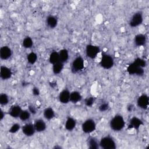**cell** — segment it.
I'll use <instances>...</instances> for the list:
<instances>
[{"label": "cell", "instance_id": "cell-14", "mask_svg": "<svg viewBox=\"0 0 149 149\" xmlns=\"http://www.w3.org/2000/svg\"><path fill=\"white\" fill-rule=\"evenodd\" d=\"M36 131L37 132H42L44 131L47 127V125L44 120L41 119H38L35 120L34 123Z\"/></svg>", "mask_w": 149, "mask_h": 149}, {"label": "cell", "instance_id": "cell-29", "mask_svg": "<svg viewBox=\"0 0 149 149\" xmlns=\"http://www.w3.org/2000/svg\"><path fill=\"white\" fill-rule=\"evenodd\" d=\"M9 102V98L8 96L5 94L2 93L0 95V104L2 105H6L8 104Z\"/></svg>", "mask_w": 149, "mask_h": 149}, {"label": "cell", "instance_id": "cell-17", "mask_svg": "<svg viewBox=\"0 0 149 149\" xmlns=\"http://www.w3.org/2000/svg\"><path fill=\"white\" fill-rule=\"evenodd\" d=\"M142 125V120L136 116H133L130 120V126L132 128L138 129L140 127V126H141Z\"/></svg>", "mask_w": 149, "mask_h": 149}, {"label": "cell", "instance_id": "cell-32", "mask_svg": "<svg viewBox=\"0 0 149 149\" xmlns=\"http://www.w3.org/2000/svg\"><path fill=\"white\" fill-rule=\"evenodd\" d=\"M94 102V98L93 97H89L85 100V104L87 107H91Z\"/></svg>", "mask_w": 149, "mask_h": 149}, {"label": "cell", "instance_id": "cell-36", "mask_svg": "<svg viewBox=\"0 0 149 149\" xmlns=\"http://www.w3.org/2000/svg\"><path fill=\"white\" fill-rule=\"evenodd\" d=\"M3 118V111L2 110H1V117L0 119L1 120H2Z\"/></svg>", "mask_w": 149, "mask_h": 149}, {"label": "cell", "instance_id": "cell-20", "mask_svg": "<svg viewBox=\"0 0 149 149\" xmlns=\"http://www.w3.org/2000/svg\"><path fill=\"white\" fill-rule=\"evenodd\" d=\"M47 24L48 26L51 29H54L55 27H56L58 24V20L56 17H55L54 16L50 15L47 17V20H46Z\"/></svg>", "mask_w": 149, "mask_h": 149}, {"label": "cell", "instance_id": "cell-27", "mask_svg": "<svg viewBox=\"0 0 149 149\" xmlns=\"http://www.w3.org/2000/svg\"><path fill=\"white\" fill-rule=\"evenodd\" d=\"M22 44L25 48H30L33 45V41L30 37H26L23 39Z\"/></svg>", "mask_w": 149, "mask_h": 149}, {"label": "cell", "instance_id": "cell-23", "mask_svg": "<svg viewBox=\"0 0 149 149\" xmlns=\"http://www.w3.org/2000/svg\"><path fill=\"white\" fill-rule=\"evenodd\" d=\"M88 146L91 149H97L100 147L99 142L95 137H90L88 139Z\"/></svg>", "mask_w": 149, "mask_h": 149}, {"label": "cell", "instance_id": "cell-19", "mask_svg": "<svg viewBox=\"0 0 149 149\" xmlns=\"http://www.w3.org/2000/svg\"><path fill=\"white\" fill-rule=\"evenodd\" d=\"M82 98L80 93L77 91H73L70 93V101L72 103L76 104L80 101Z\"/></svg>", "mask_w": 149, "mask_h": 149}, {"label": "cell", "instance_id": "cell-35", "mask_svg": "<svg viewBox=\"0 0 149 149\" xmlns=\"http://www.w3.org/2000/svg\"><path fill=\"white\" fill-rule=\"evenodd\" d=\"M33 94L34 95H38L40 94V90L37 87H34L33 88Z\"/></svg>", "mask_w": 149, "mask_h": 149}, {"label": "cell", "instance_id": "cell-7", "mask_svg": "<svg viewBox=\"0 0 149 149\" xmlns=\"http://www.w3.org/2000/svg\"><path fill=\"white\" fill-rule=\"evenodd\" d=\"M84 68V60L81 56L76 57L72 64V70L73 72L77 73L82 70Z\"/></svg>", "mask_w": 149, "mask_h": 149}, {"label": "cell", "instance_id": "cell-8", "mask_svg": "<svg viewBox=\"0 0 149 149\" xmlns=\"http://www.w3.org/2000/svg\"><path fill=\"white\" fill-rule=\"evenodd\" d=\"M143 20V14L140 12H136L131 17L129 24L131 27H135L140 25L142 23Z\"/></svg>", "mask_w": 149, "mask_h": 149}, {"label": "cell", "instance_id": "cell-18", "mask_svg": "<svg viewBox=\"0 0 149 149\" xmlns=\"http://www.w3.org/2000/svg\"><path fill=\"white\" fill-rule=\"evenodd\" d=\"M76 125V122L74 119L73 118L69 117L68 118L65 122V128L68 131H72L73 130Z\"/></svg>", "mask_w": 149, "mask_h": 149}, {"label": "cell", "instance_id": "cell-15", "mask_svg": "<svg viewBox=\"0 0 149 149\" xmlns=\"http://www.w3.org/2000/svg\"><path fill=\"white\" fill-rule=\"evenodd\" d=\"M22 111V109L19 105H13L10 108L9 111V113L11 117L16 118L19 117Z\"/></svg>", "mask_w": 149, "mask_h": 149}, {"label": "cell", "instance_id": "cell-33", "mask_svg": "<svg viewBox=\"0 0 149 149\" xmlns=\"http://www.w3.org/2000/svg\"><path fill=\"white\" fill-rule=\"evenodd\" d=\"M109 108V105L108 103H103L101 104L99 107V110L101 112H105L107 111Z\"/></svg>", "mask_w": 149, "mask_h": 149}, {"label": "cell", "instance_id": "cell-11", "mask_svg": "<svg viewBox=\"0 0 149 149\" xmlns=\"http://www.w3.org/2000/svg\"><path fill=\"white\" fill-rule=\"evenodd\" d=\"M12 72L10 68L5 66H1L0 70V77L2 80H8L12 76Z\"/></svg>", "mask_w": 149, "mask_h": 149}, {"label": "cell", "instance_id": "cell-21", "mask_svg": "<svg viewBox=\"0 0 149 149\" xmlns=\"http://www.w3.org/2000/svg\"><path fill=\"white\" fill-rule=\"evenodd\" d=\"M44 117L48 120H50L52 119L55 116V112L52 108L48 107L44 109L43 112Z\"/></svg>", "mask_w": 149, "mask_h": 149}, {"label": "cell", "instance_id": "cell-12", "mask_svg": "<svg viewBox=\"0 0 149 149\" xmlns=\"http://www.w3.org/2000/svg\"><path fill=\"white\" fill-rule=\"evenodd\" d=\"M12 55V50L8 46H3L0 49V57L3 60L8 59Z\"/></svg>", "mask_w": 149, "mask_h": 149}, {"label": "cell", "instance_id": "cell-13", "mask_svg": "<svg viewBox=\"0 0 149 149\" xmlns=\"http://www.w3.org/2000/svg\"><path fill=\"white\" fill-rule=\"evenodd\" d=\"M70 93L67 89L63 90L59 95V100L62 104H68L70 101Z\"/></svg>", "mask_w": 149, "mask_h": 149}, {"label": "cell", "instance_id": "cell-4", "mask_svg": "<svg viewBox=\"0 0 149 149\" xmlns=\"http://www.w3.org/2000/svg\"><path fill=\"white\" fill-rule=\"evenodd\" d=\"M113 59L111 56L107 54L102 55L100 61V65L103 68L105 69H111L113 66Z\"/></svg>", "mask_w": 149, "mask_h": 149}, {"label": "cell", "instance_id": "cell-3", "mask_svg": "<svg viewBox=\"0 0 149 149\" xmlns=\"http://www.w3.org/2000/svg\"><path fill=\"white\" fill-rule=\"evenodd\" d=\"M82 130L85 133H91L93 132L96 129V123L92 119H88L86 120L81 125Z\"/></svg>", "mask_w": 149, "mask_h": 149}, {"label": "cell", "instance_id": "cell-28", "mask_svg": "<svg viewBox=\"0 0 149 149\" xmlns=\"http://www.w3.org/2000/svg\"><path fill=\"white\" fill-rule=\"evenodd\" d=\"M27 59L28 62L30 64L33 65L36 62V61L37 60V55L36 53L31 52L27 55Z\"/></svg>", "mask_w": 149, "mask_h": 149}, {"label": "cell", "instance_id": "cell-5", "mask_svg": "<svg viewBox=\"0 0 149 149\" xmlns=\"http://www.w3.org/2000/svg\"><path fill=\"white\" fill-rule=\"evenodd\" d=\"M100 51L99 47L96 45L93 44L87 45L86 48V55L90 59H94L97 56Z\"/></svg>", "mask_w": 149, "mask_h": 149}, {"label": "cell", "instance_id": "cell-1", "mask_svg": "<svg viewBox=\"0 0 149 149\" xmlns=\"http://www.w3.org/2000/svg\"><path fill=\"white\" fill-rule=\"evenodd\" d=\"M125 125L124 118L120 115H116L114 116L110 122L111 128L115 132L122 130Z\"/></svg>", "mask_w": 149, "mask_h": 149}, {"label": "cell", "instance_id": "cell-26", "mask_svg": "<svg viewBox=\"0 0 149 149\" xmlns=\"http://www.w3.org/2000/svg\"><path fill=\"white\" fill-rule=\"evenodd\" d=\"M31 116V113L29 110H22V111L20 113V115L19 116V118L22 121H26L29 120Z\"/></svg>", "mask_w": 149, "mask_h": 149}, {"label": "cell", "instance_id": "cell-34", "mask_svg": "<svg viewBox=\"0 0 149 149\" xmlns=\"http://www.w3.org/2000/svg\"><path fill=\"white\" fill-rule=\"evenodd\" d=\"M29 111H30V112L32 114H35L36 113V108L33 106V105H30L29 107Z\"/></svg>", "mask_w": 149, "mask_h": 149}, {"label": "cell", "instance_id": "cell-6", "mask_svg": "<svg viewBox=\"0 0 149 149\" xmlns=\"http://www.w3.org/2000/svg\"><path fill=\"white\" fill-rule=\"evenodd\" d=\"M127 72L130 74H136L137 76H141L144 73V68L139 66L134 62L130 63L127 68Z\"/></svg>", "mask_w": 149, "mask_h": 149}, {"label": "cell", "instance_id": "cell-22", "mask_svg": "<svg viewBox=\"0 0 149 149\" xmlns=\"http://www.w3.org/2000/svg\"><path fill=\"white\" fill-rule=\"evenodd\" d=\"M58 53H59L60 61L63 63L66 62L69 58V53L68 50L66 49H62L61 50L59 51Z\"/></svg>", "mask_w": 149, "mask_h": 149}, {"label": "cell", "instance_id": "cell-10", "mask_svg": "<svg viewBox=\"0 0 149 149\" xmlns=\"http://www.w3.org/2000/svg\"><path fill=\"white\" fill-rule=\"evenodd\" d=\"M149 99L146 94L141 95L137 99V104L139 108L143 109H146L148 107Z\"/></svg>", "mask_w": 149, "mask_h": 149}, {"label": "cell", "instance_id": "cell-2", "mask_svg": "<svg viewBox=\"0 0 149 149\" xmlns=\"http://www.w3.org/2000/svg\"><path fill=\"white\" fill-rule=\"evenodd\" d=\"M100 147L104 149H115L116 147L115 140L109 136L102 137L99 142Z\"/></svg>", "mask_w": 149, "mask_h": 149}, {"label": "cell", "instance_id": "cell-16", "mask_svg": "<svg viewBox=\"0 0 149 149\" xmlns=\"http://www.w3.org/2000/svg\"><path fill=\"white\" fill-rule=\"evenodd\" d=\"M146 42V37L144 34H138L134 37V44L136 46L141 47L145 44Z\"/></svg>", "mask_w": 149, "mask_h": 149}, {"label": "cell", "instance_id": "cell-31", "mask_svg": "<svg viewBox=\"0 0 149 149\" xmlns=\"http://www.w3.org/2000/svg\"><path fill=\"white\" fill-rule=\"evenodd\" d=\"M133 62H134V63H136L137 65H138L139 66L141 67V68H144L146 66V61H145L144 59H141V58H136V59Z\"/></svg>", "mask_w": 149, "mask_h": 149}, {"label": "cell", "instance_id": "cell-9", "mask_svg": "<svg viewBox=\"0 0 149 149\" xmlns=\"http://www.w3.org/2000/svg\"><path fill=\"white\" fill-rule=\"evenodd\" d=\"M22 131L24 135L28 137L33 136L35 132H36L34 124H32L30 123L25 124L22 127Z\"/></svg>", "mask_w": 149, "mask_h": 149}, {"label": "cell", "instance_id": "cell-30", "mask_svg": "<svg viewBox=\"0 0 149 149\" xmlns=\"http://www.w3.org/2000/svg\"><path fill=\"white\" fill-rule=\"evenodd\" d=\"M20 128H21V127H20V124L14 123L11 126V127L9 129V132L10 133H16L20 129Z\"/></svg>", "mask_w": 149, "mask_h": 149}, {"label": "cell", "instance_id": "cell-24", "mask_svg": "<svg viewBox=\"0 0 149 149\" xmlns=\"http://www.w3.org/2000/svg\"><path fill=\"white\" fill-rule=\"evenodd\" d=\"M63 63L59 61L52 65V71L55 74L60 73L63 69Z\"/></svg>", "mask_w": 149, "mask_h": 149}, {"label": "cell", "instance_id": "cell-25", "mask_svg": "<svg viewBox=\"0 0 149 149\" xmlns=\"http://www.w3.org/2000/svg\"><path fill=\"white\" fill-rule=\"evenodd\" d=\"M49 61L52 65L59 62L60 59H59V53L56 51L51 52L49 56Z\"/></svg>", "mask_w": 149, "mask_h": 149}]
</instances>
